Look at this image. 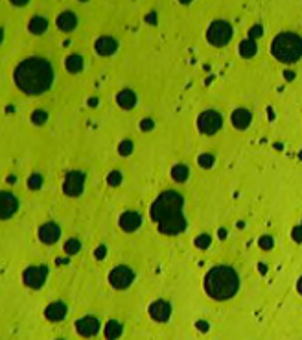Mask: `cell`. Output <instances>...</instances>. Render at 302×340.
I'll list each match as a JSON object with an SVG mask.
<instances>
[{
    "label": "cell",
    "mask_w": 302,
    "mask_h": 340,
    "mask_svg": "<svg viewBox=\"0 0 302 340\" xmlns=\"http://www.w3.org/2000/svg\"><path fill=\"white\" fill-rule=\"evenodd\" d=\"M182 209H184V198L177 190H164L155 198L149 213L160 233L179 235L186 229V217Z\"/></svg>",
    "instance_id": "6da1fadb"
},
{
    "label": "cell",
    "mask_w": 302,
    "mask_h": 340,
    "mask_svg": "<svg viewBox=\"0 0 302 340\" xmlns=\"http://www.w3.org/2000/svg\"><path fill=\"white\" fill-rule=\"evenodd\" d=\"M15 84L26 95H43L54 84V69L44 57H28L15 69Z\"/></svg>",
    "instance_id": "7a4b0ae2"
},
{
    "label": "cell",
    "mask_w": 302,
    "mask_h": 340,
    "mask_svg": "<svg viewBox=\"0 0 302 340\" xmlns=\"http://www.w3.org/2000/svg\"><path fill=\"white\" fill-rule=\"evenodd\" d=\"M238 289H240V278L232 266L218 264L210 268L209 274L205 276V290L216 301L231 300L236 296Z\"/></svg>",
    "instance_id": "3957f363"
},
{
    "label": "cell",
    "mask_w": 302,
    "mask_h": 340,
    "mask_svg": "<svg viewBox=\"0 0 302 340\" xmlns=\"http://www.w3.org/2000/svg\"><path fill=\"white\" fill-rule=\"evenodd\" d=\"M273 56L282 63H295L302 57V37L295 32H282L273 39Z\"/></svg>",
    "instance_id": "277c9868"
},
{
    "label": "cell",
    "mask_w": 302,
    "mask_h": 340,
    "mask_svg": "<svg viewBox=\"0 0 302 340\" xmlns=\"http://www.w3.org/2000/svg\"><path fill=\"white\" fill-rule=\"evenodd\" d=\"M232 37V26L227 21H214L207 30V39L214 46H225Z\"/></svg>",
    "instance_id": "5b68a950"
},
{
    "label": "cell",
    "mask_w": 302,
    "mask_h": 340,
    "mask_svg": "<svg viewBox=\"0 0 302 340\" xmlns=\"http://www.w3.org/2000/svg\"><path fill=\"white\" fill-rule=\"evenodd\" d=\"M221 126H223V117L218 111H214V109L201 113L197 118V128L205 135H214Z\"/></svg>",
    "instance_id": "8992f818"
},
{
    "label": "cell",
    "mask_w": 302,
    "mask_h": 340,
    "mask_svg": "<svg viewBox=\"0 0 302 340\" xmlns=\"http://www.w3.org/2000/svg\"><path fill=\"white\" fill-rule=\"evenodd\" d=\"M85 189V174L79 172V170H72V172L66 174L65 183H63V192L66 196H72L76 198L79 196Z\"/></svg>",
    "instance_id": "52a82bcc"
},
{
    "label": "cell",
    "mask_w": 302,
    "mask_h": 340,
    "mask_svg": "<svg viewBox=\"0 0 302 340\" xmlns=\"http://www.w3.org/2000/svg\"><path fill=\"white\" fill-rule=\"evenodd\" d=\"M135 279V274L129 266H116L111 270L109 274V283L115 287V289H127L129 285L133 283Z\"/></svg>",
    "instance_id": "ba28073f"
},
{
    "label": "cell",
    "mask_w": 302,
    "mask_h": 340,
    "mask_svg": "<svg viewBox=\"0 0 302 340\" xmlns=\"http://www.w3.org/2000/svg\"><path fill=\"white\" fill-rule=\"evenodd\" d=\"M24 283L32 289H41L48 278V268L44 266H30L28 270H24Z\"/></svg>",
    "instance_id": "9c48e42d"
},
{
    "label": "cell",
    "mask_w": 302,
    "mask_h": 340,
    "mask_svg": "<svg viewBox=\"0 0 302 340\" xmlns=\"http://www.w3.org/2000/svg\"><path fill=\"white\" fill-rule=\"evenodd\" d=\"M171 314V305L164 300H157L149 305V316L153 318L155 322H166Z\"/></svg>",
    "instance_id": "30bf717a"
},
{
    "label": "cell",
    "mask_w": 302,
    "mask_h": 340,
    "mask_svg": "<svg viewBox=\"0 0 302 340\" xmlns=\"http://www.w3.org/2000/svg\"><path fill=\"white\" fill-rule=\"evenodd\" d=\"M0 209H2V218H4V220L13 217L17 213V209H19L17 196L11 194V192H2V196H0Z\"/></svg>",
    "instance_id": "8fae6325"
},
{
    "label": "cell",
    "mask_w": 302,
    "mask_h": 340,
    "mask_svg": "<svg viewBox=\"0 0 302 340\" xmlns=\"http://www.w3.org/2000/svg\"><path fill=\"white\" fill-rule=\"evenodd\" d=\"M59 237H61V228L55 222H46L39 228V239L43 240L44 244H54Z\"/></svg>",
    "instance_id": "7c38bea8"
},
{
    "label": "cell",
    "mask_w": 302,
    "mask_h": 340,
    "mask_svg": "<svg viewBox=\"0 0 302 340\" xmlns=\"http://www.w3.org/2000/svg\"><path fill=\"white\" fill-rule=\"evenodd\" d=\"M118 224H120V228L127 233H131L135 229L140 228V224H142V218L138 215L137 211H126L122 213L120 218H118Z\"/></svg>",
    "instance_id": "4fadbf2b"
},
{
    "label": "cell",
    "mask_w": 302,
    "mask_h": 340,
    "mask_svg": "<svg viewBox=\"0 0 302 340\" xmlns=\"http://www.w3.org/2000/svg\"><path fill=\"white\" fill-rule=\"evenodd\" d=\"M76 329L81 336H92L99 331V322L94 316H85L76 322Z\"/></svg>",
    "instance_id": "5bb4252c"
},
{
    "label": "cell",
    "mask_w": 302,
    "mask_h": 340,
    "mask_svg": "<svg viewBox=\"0 0 302 340\" xmlns=\"http://www.w3.org/2000/svg\"><path fill=\"white\" fill-rule=\"evenodd\" d=\"M66 312H68V309H66L65 303H61V301H54V303H50V305L46 307L44 316L48 318L50 322H61V320L66 316Z\"/></svg>",
    "instance_id": "9a60e30c"
},
{
    "label": "cell",
    "mask_w": 302,
    "mask_h": 340,
    "mask_svg": "<svg viewBox=\"0 0 302 340\" xmlns=\"http://www.w3.org/2000/svg\"><path fill=\"white\" fill-rule=\"evenodd\" d=\"M116 48H118V43L113 37H99L96 41V52L99 56H111L116 52Z\"/></svg>",
    "instance_id": "2e32d148"
},
{
    "label": "cell",
    "mask_w": 302,
    "mask_h": 340,
    "mask_svg": "<svg viewBox=\"0 0 302 340\" xmlns=\"http://www.w3.org/2000/svg\"><path fill=\"white\" fill-rule=\"evenodd\" d=\"M232 126L238 129H245L249 128V124H251V120H253V115L247 111V109H236V111L232 113Z\"/></svg>",
    "instance_id": "e0dca14e"
},
{
    "label": "cell",
    "mask_w": 302,
    "mask_h": 340,
    "mask_svg": "<svg viewBox=\"0 0 302 340\" xmlns=\"http://www.w3.org/2000/svg\"><path fill=\"white\" fill-rule=\"evenodd\" d=\"M77 26V17L76 13L72 12H63L57 17V28L63 30V32H72V30Z\"/></svg>",
    "instance_id": "ac0fdd59"
},
{
    "label": "cell",
    "mask_w": 302,
    "mask_h": 340,
    "mask_svg": "<svg viewBox=\"0 0 302 340\" xmlns=\"http://www.w3.org/2000/svg\"><path fill=\"white\" fill-rule=\"evenodd\" d=\"M116 102H118V106H122L124 109H131V107H135V104H137V95H135L131 89H124L118 93Z\"/></svg>",
    "instance_id": "d6986e66"
},
{
    "label": "cell",
    "mask_w": 302,
    "mask_h": 340,
    "mask_svg": "<svg viewBox=\"0 0 302 340\" xmlns=\"http://www.w3.org/2000/svg\"><path fill=\"white\" fill-rule=\"evenodd\" d=\"M28 30H30L33 35L44 34V32L48 30V21H46V17H43V15H35V17L30 21V24H28Z\"/></svg>",
    "instance_id": "ffe728a7"
},
{
    "label": "cell",
    "mask_w": 302,
    "mask_h": 340,
    "mask_svg": "<svg viewBox=\"0 0 302 340\" xmlns=\"http://www.w3.org/2000/svg\"><path fill=\"white\" fill-rule=\"evenodd\" d=\"M122 334V323L116 322V320H111L105 325V336L109 340H116Z\"/></svg>",
    "instance_id": "44dd1931"
},
{
    "label": "cell",
    "mask_w": 302,
    "mask_h": 340,
    "mask_svg": "<svg viewBox=\"0 0 302 340\" xmlns=\"http://www.w3.org/2000/svg\"><path fill=\"white\" fill-rule=\"evenodd\" d=\"M188 174H190V170H188L186 165H175V167L171 168V178L175 179L177 183H182V181H186V179H188Z\"/></svg>",
    "instance_id": "7402d4cb"
},
{
    "label": "cell",
    "mask_w": 302,
    "mask_h": 340,
    "mask_svg": "<svg viewBox=\"0 0 302 340\" xmlns=\"http://www.w3.org/2000/svg\"><path fill=\"white\" fill-rule=\"evenodd\" d=\"M83 69V57L74 54V56L66 57V71L68 73H79Z\"/></svg>",
    "instance_id": "603a6c76"
},
{
    "label": "cell",
    "mask_w": 302,
    "mask_h": 340,
    "mask_svg": "<svg viewBox=\"0 0 302 340\" xmlns=\"http://www.w3.org/2000/svg\"><path fill=\"white\" fill-rule=\"evenodd\" d=\"M240 54H242L243 57H253L254 54H256V43H254L253 39L243 41L242 45H240Z\"/></svg>",
    "instance_id": "cb8c5ba5"
},
{
    "label": "cell",
    "mask_w": 302,
    "mask_h": 340,
    "mask_svg": "<svg viewBox=\"0 0 302 340\" xmlns=\"http://www.w3.org/2000/svg\"><path fill=\"white\" fill-rule=\"evenodd\" d=\"M79 248H81L79 240H77V239H70L65 244V253H68V255H74V253H77V251H79Z\"/></svg>",
    "instance_id": "d4e9b609"
},
{
    "label": "cell",
    "mask_w": 302,
    "mask_h": 340,
    "mask_svg": "<svg viewBox=\"0 0 302 340\" xmlns=\"http://www.w3.org/2000/svg\"><path fill=\"white\" fill-rule=\"evenodd\" d=\"M28 187L33 190L41 189V187H43V176H41V174H33L32 178L28 179Z\"/></svg>",
    "instance_id": "484cf974"
},
{
    "label": "cell",
    "mask_w": 302,
    "mask_h": 340,
    "mask_svg": "<svg viewBox=\"0 0 302 340\" xmlns=\"http://www.w3.org/2000/svg\"><path fill=\"white\" fill-rule=\"evenodd\" d=\"M46 118H48V115H46L44 111H41V109H37V111L32 113L33 124H44V122H46Z\"/></svg>",
    "instance_id": "4316f807"
},
{
    "label": "cell",
    "mask_w": 302,
    "mask_h": 340,
    "mask_svg": "<svg viewBox=\"0 0 302 340\" xmlns=\"http://www.w3.org/2000/svg\"><path fill=\"white\" fill-rule=\"evenodd\" d=\"M199 165L203 168H210L214 165V156H210V154H203V156H199Z\"/></svg>",
    "instance_id": "83f0119b"
},
{
    "label": "cell",
    "mask_w": 302,
    "mask_h": 340,
    "mask_svg": "<svg viewBox=\"0 0 302 340\" xmlns=\"http://www.w3.org/2000/svg\"><path fill=\"white\" fill-rule=\"evenodd\" d=\"M118 150H120L122 156H129V154L133 152V143L131 141H124V143H120Z\"/></svg>",
    "instance_id": "f1b7e54d"
},
{
    "label": "cell",
    "mask_w": 302,
    "mask_h": 340,
    "mask_svg": "<svg viewBox=\"0 0 302 340\" xmlns=\"http://www.w3.org/2000/svg\"><path fill=\"white\" fill-rule=\"evenodd\" d=\"M195 246H197V248H201V250H203V248H209V246H210V237H209V235H199L197 239H195Z\"/></svg>",
    "instance_id": "f546056e"
},
{
    "label": "cell",
    "mask_w": 302,
    "mask_h": 340,
    "mask_svg": "<svg viewBox=\"0 0 302 340\" xmlns=\"http://www.w3.org/2000/svg\"><path fill=\"white\" fill-rule=\"evenodd\" d=\"M109 185H120V181H122V174L120 172H111L109 174Z\"/></svg>",
    "instance_id": "4dcf8cb0"
},
{
    "label": "cell",
    "mask_w": 302,
    "mask_h": 340,
    "mask_svg": "<svg viewBox=\"0 0 302 340\" xmlns=\"http://www.w3.org/2000/svg\"><path fill=\"white\" fill-rule=\"evenodd\" d=\"M291 239L295 240V242H302V226H297V228H293Z\"/></svg>",
    "instance_id": "1f68e13d"
},
{
    "label": "cell",
    "mask_w": 302,
    "mask_h": 340,
    "mask_svg": "<svg viewBox=\"0 0 302 340\" xmlns=\"http://www.w3.org/2000/svg\"><path fill=\"white\" fill-rule=\"evenodd\" d=\"M260 246H262L264 250H269V248H273V239H271V237H262V239H260Z\"/></svg>",
    "instance_id": "d6a6232c"
},
{
    "label": "cell",
    "mask_w": 302,
    "mask_h": 340,
    "mask_svg": "<svg viewBox=\"0 0 302 340\" xmlns=\"http://www.w3.org/2000/svg\"><path fill=\"white\" fill-rule=\"evenodd\" d=\"M260 35H262V26H258V24H256V26H253V28H251V32H249V37H251V39H254V37H260Z\"/></svg>",
    "instance_id": "836d02e7"
},
{
    "label": "cell",
    "mask_w": 302,
    "mask_h": 340,
    "mask_svg": "<svg viewBox=\"0 0 302 340\" xmlns=\"http://www.w3.org/2000/svg\"><path fill=\"white\" fill-rule=\"evenodd\" d=\"M140 128H142V129H151V128H153V122H151L149 118H146V120H144V122H142V126H140Z\"/></svg>",
    "instance_id": "e575fe53"
},
{
    "label": "cell",
    "mask_w": 302,
    "mask_h": 340,
    "mask_svg": "<svg viewBox=\"0 0 302 340\" xmlns=\"http://www.w3.org/2000/svg\"><path fill=\"white\" fill-rule=\"evenodd\" d=\"M96 257H98V259H104L105 257V246H102V248L96 250Z\"/></svg>",
    "instance_id": "d590c367"
},
{
    "label": "cell",
    "mask_w": 302,
    "mask_h": 340,
    "mask_svg": "<svg viewBox=\"0 0 302 340\" xmlns=\"http://www.w3.org/2000/svg\"><path fill=\"white\" fill-rule=\"evenodd\" d=\"M197 327L201 329V331H209V323H207V322H197Z\"/></svg>",
    "instance_id": "8d00e7d4"
},
{
    "label": "cell",
    "mask_w": 302,
    "mask_h": 340,
    "mask_svg": "<svg viewBox=\"0 0 302 340\" xmlns=\"http://www.w3.org/2000/svg\"><path fill=\"white\" fill-rule=\"evenodd\" d=\"M13 4H15V6H24V4H26V0H15Z\"/></svg>",
    "instance_id": "74e56055"
},
{
    "label": "cell",
    "mask_w": 302,
    "mask_h": 340,
    "mask_svg": "<svg viewBox=\"0 0 302 340\" xmlns=\"http://www.w3.org/2000/svg\"><path fill=\"white\" fill-rule=\"evenodd\" d=\"M297 289H298V292L302 294V278L298 279V283H297Z\"/></svg>",
    "instance_id": "f35d334b"
},
{
    "label": "cell",
    "mask_w": 302,
    "mask_h": 340,
    "mask_svg": "<svg viewBox=\"0 0 302 340\" xmlns=\"http://www.w3.org/2000/svg\"><path fill=\"white\" fill-rule=\"evenodd\" d=\"M59 340H61V338H59Z\"/></svg>",
    "instance_id": "ab89813d"
}]
</instances>
